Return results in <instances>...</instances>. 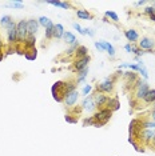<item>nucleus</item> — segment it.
<instances>
[{
  "mask_svg": "<svg viewBox=\"0 0 155 156\" xmlns=\"http://www.w3.org/2000/svg\"><path fill=\"white\" fill-rule=\"evenodd\" d=\"M66 122L67 123H71V124H76L78 123V119L76 118H71V115H66Z\"/></svg>",
  "mask_w": 155,
  "mask_h": 156,
  "instance_id": "34",
  "label": "nucleus"
},
{
  "mask_svg": "<svg viewBox=\"0 0 155 156\" xmlns=\"http://www.w3.org/2000/svg\"><path fill=\"white\" fill-rule=\"evenodd\" d=\"M150 20H153V22H155V15H151V16H150Z\"/></svg>",
  "mask_w": 155,
  "mask_h": 156,
  "instance_id": "44",
  "label": "nucleus"
},
{
  "mask_svg": "<svg viewBox=\"0 0 155 156\" xmlns=\"http://www.w3.org/2000/svg\"><path fill=\"white\" fill-rule=\"evenodd\" d=\"M154 135H155V132L153 129H143L139 135V139L143 141H150V140H153Z\"/></svg>",
  "mask_w": 155,
  "mask_h": 156,
  "instance_id": "13",
  "label": "nucleus"
},
{
  "mask_svg": "<svg viewBox=\"0 0 155 156\" xmlns=\"http://www.w3.org/2000/svg\"><path fill=\"white\" fill-rule=\"evenodd\" d=\"M63 39L66 40V43L67 44H75L76 43V37H75V35H74L72 32H64V35H63Z\"/></svg>",
  "mask_w": 155,
  "mask_h": 156,
  "instance_id": "19",
  "label": "nucleus"
},
{
  "mask_svg": "<svg viewBox=\"0 0 155 156\" xmlns=\"http://www.w3.org/2000/svg\"><path fill=\"white\" fill-rule=\"evenodd\" d=\"M154 105H155V101H154Z\"/></svg>",
  "mask_w": 155,
  "mask_h": 156,
  "instance_id": "47",
  "label": "nucleus"
},
{
  "mask_svg": "<svg viewBox=\"0 0 155 156\" xmlns=\"http://www.w3.org/2000/svg\"><path fill=\"white\" fill-rule=\"evenodd\" d=\"M124 35H126V37H127V40L130 41V43H134V41H136V40L139 39V35H138V32H136L135 30H128V31H126Z\"/></svg>",
  "mask_w": 155,
  "mask_h": 156,
  "instance_id": "15",
  "label": "nucleus"
},
{
  "mask_svg": "<svg viewBox=\"0 0 155 156\" xmlns=\"http://www.w3.org/2000/svg\"><path fill=\"white\" fill-rule=\"evenodd\" d=\"M82 105H83V109H86V111H88V112L92 111V109L96 107V105H95V101H94V96H92V95L84 99Z\"/></svg>",
  "mask_w": 155,
  "mask_h": 156,
  "instance_id": "12",
  "label": "nucleus"
},
{
  "mask_svg": "<svg viewBox=\"0 0 155 156\" xmlns=\"http://www.w3.org/2000/svg\"><path fill=\"white\" fill-rule=\"evenodd\" d=\"M136 88H138V91H136V99H144V96L147 95V92H149V84H147V81L144 80H140L138 79L136 81Z\"/></svg>",
  "mask_w": 155,
  "mask_h": 156,
  "instance_id": "4",
  "label": "nucleus"
},
{
  "mask_svg": "<svg viewBox=\"0 0 155 156\" xmlns=\"http://www.w3.org/2000/svg\"><path fill=\"white\" fill-rule=\"evenodd\" d=\"M104 108L111 109L112 112L116 111V109H119V101H118V98H114V99L108 98V101H107V104H106V107H104Z\"/></svg>",
  "mask_w": 155,
  "mask_h": 156,
  "instance_id": "14",
  "label": "nucleus"
},
{
  "mask_svg": "<svg viewBox=\"0 0 155 156\" xmlns=\"http://www.w3.org/2000/svg\"><path fill=\"white\" fill-rule=\"evenodd\" d=\"M107 17H110V19L112 20V22H119V17H118V15H116L115 12H112V11H107L104 13Z\"/></svg>",
  "mask_w": 155,
  "mask_h": 156,
  "instance_id": "29",
  "label": "nucleus"
},
{
  "mask_svg": "<svg viewBox=\"0 0 155 156\" xmlns=\"http://www.w3.org/2000/svg\"><path fill=\"white\" fill-rule=\"evenodd\" d=\"M8 5L9 7H13V8H23V3L20 2H11V3H8Z\"/></svg>",
  "mask_w": 155,
  "mask_h": 156,
  "instance_id": "33",
  "label": "nucleus"
},
{
  "mask_svg": "<svg viewBox=\"0 0 155 156\" xmlns=\"http://www.w3.org/2000/svg\"><path fill=\"white\" fill-rule=\"evenodd\" d=\"M0 48H2V39H0Z\"/></svg>",
  "mask_w": 155,
  "mask_h": 156,
  "instance_id": "46",
  "label": "nucleus"
},
{
  "mask_svg": "<svg viewBox=\"0 0 155 156\" xmlns=\"http://www.w3.org/2000/svg\"><path fill=\"white\" fill-rule=\"evenodd\" d=\"M12 22H13V20H12V17L9 16V15H5V16H3L2 19H0V24H2V26L4 27V28H8V26H9V24H11Z\"/></svg>",
  "mask_w": 155,
  "mask_h": 156,
  "instance_id": "24",
  "label": "nucleus"
},
{
  "mask_svg": "<svg viewBox=\"0 0 155 156\" xmlns=\"http://www.w3.org/2000/svg\"><path fill=\"white\" fill-rule=\"evenodd\" d=\"M91 90H92V87L90 86V84H87V86H84V88H83V91H82V94H83V96H88L90 95V92H91Z\"/></svg>",
  "mask_w": 155,
  "mask_h": 156,
  "instance_id": "32",
  "label": "nucleus"
},
{
  "mask_svg": "<svg viewBox=\"0 0 155 156\" xmlns=\"http://www.w3.org/2000/svg\"><path fill=\"white\" fill-rule=\"evenodd\" d=\"M84 32H86V35H90V36H94L95 35V31L90 30V28H84Z\"/></svg>",
  "mask_w": 155,
  "mask_h": 156,
  "instance_id": "39",
  "label": "nucleus"
},
{
  "mask_svg": "<svg viewBox=\"0 0 155 156\" xmlns=\"http://www.w3.org/2000/svg\"><path fill=\"white\" fill-rule=\"evenodd\" d=\"M7 32H8V43L13 45L17 43V31H16V24L15 23H11L7 28Z\"/></svg>",
  "mask_w": 155,
  "mask_h": 156,
  "instance_id": "5",
  "label": "nucleus"
},
{
  "mask_svg": "<svg viewBox=\"0 0 155 156\" xmlns=\"http://www.w3.org/2000/svg\"><path fill=\"white\" fill-rule=\"evenodd\" d=\"M54 26L55 24L52 23V24H50V26L45 28V39H52L54 37Z\"/></svg>",
  "mask_w": 155,
  "mask_h": 156,
  "instance_id": "28",
  "label": "nucleus"
},
{
  "mask_svg": "<svg viewBox=\"0 0 155 156\" xmlns=\"http://www.w3.org/2000/svg\"><path fill=\"white\" fill-rule=\"evenodd\" d=\"M144 103L146 104H154L155 101V90H149V92H147V95L144 96Z\"/></svg>",
  "mask_w": 155,
  "mask_h": 156,
  "instance_id": "18",
  "label": "nucleus"
},
{
  "mask_svg": "<svg viewBox=\"0 0 155 156\" xmlns=\"http://www.w3.org/2000/svg\"><path fill=\"white\" fill-rule=\"evenodd\" d=\"M52 96L56 101H62L64 100V96H66V83L63 81H56V83L52 86Z\"/></svg>",
  "mask_w": 155,
  "mask_h": 156,
  "instance_id": "2",
  "label": "nucleus"
},
{
  "mask_svg": "<svg viewBox=\"0 0 155 156\" xmlns=\"http://www.w3.org/2000/svg\"><path fill=\"white\" fill-rule=\"evenodd\" d=\"M143 4H146V2H144V0H142V2H138V3H136V5H143Z\"/></svg>",
  "mask_w": 155,
  "mask_h": 156,
  "instance_id": "43",
  "label": "nucleus"
},
{
  "mask_svg": "<svg viewBox=\"0 0 155 156\" xmlns=\"http://www.w3.org/2000/svg\"><path fill=\"white\" fill-rule=\"evenodd\" d=\"M74 28H75V30H76V31H78V32H79L80 35H86V32H84V28H82V27H80L78 23L74 24Z\"/></svg>",
  "mask_w": 155,
  "mask_h": 156,
  "instance_id": "36",
  "label": "nucleus"
},
{
  "mask_svg": "<svg viewBox=\"0 0 155 156\" xmlns=\"http://www.w3.org/2000/svg\"><path fill=\"white\" fill-rule=\"evenodd\" d=\"M151 119L155 122V107H154V109H153V112H151Z\"/></svg>",
  "mask_w": 155,
  "mask_h": 156,
  "instance_id": "42",
  "label": "nucleus"
},
{
  "mask_svg": "<svg viewBox=\"0 0 155 156\" xmlns=\"http://www.w3.org/2000/svg\"><path fill=\"white\" fill-rule=\"evenodd\" d=\"M104 43V48H106V51H107V54L111 56V58H114L115 56V48L112 47V44H110L108 41H103Z\"/></svg>",
  "mask_w": 155,
  "mask_h": 156,
  "instance_id": "27",
  "label": "nucleus"
},
{
  "mask_svg": "<svg viewBox=\"0 0 155 156\" xmlns=\"http://www.w3.org/2000/svg\"><path fill=\"white\" fill-rule=\"evenodd\" d=\"M38 22H39V26H43V27H45V28L50 26V24H52V22H51L50 19H48L47 16H40V17L38 19Z\"/></svg>",
  "mask_w": 155,
  "mask_h": 156,
  "instance_id": "26",
  "label": "nucleus"
},
{
  "mask_svg": "<svg viewBox=\"0 0 155 156\" xmlns=\"http://www.w3.org/2000/svg\"><path fill=\"white\" fill-rule=\"evenodd\" d=\"M78 96H79V94H78V91H72V92H70V94H67L66 96H64V104L67 105V107H72L74 104L76 103L78 100Z\"/></svg>",
  "mask_w": 155,
  "mask_h": 156,
  "instance_id": "10",
  "label": "nucleus"
},
{
  "mask_svg": "<svg viewBox=\"0 0 155 156\" xmlns=\"http://www.w3.org/2000/svg\"><path fill=\"white\" fill-rule=\"evenodd\" d=\"M35 44H36V39H35L34 35H28L27 39L24 40V45H26L27 49H32L35 48Z\"/></svg>",
  "mask_w": 155,
  "mask_h": 156,
  "instance_id": "16",
  "label": "nucleus"
},
{
  "mask_svg": "<svg viewBox=\"0 0 155 156\" xmlns=\"http://www.w3.org/2000/svg\"><path fill=\"white\" fill-rule=\"evenodd\" d=\"M155 45V41L153 40V39L150 37H142V40L139 41V48L143 49V51H151V49L154 48Z\"/></svg>",
  "mask_w": 155,
  "mask_h": 156,
  "instance_id": "9",
  "label": "nucleus"
},
{
  "mask_svg": "<svg viewBox=\"0 0 155 156\" xmlns=\"http://www.w3.org/2000/svg\"><path fill=\"white\" fill-rule=\"evenodd\" d=\"M111 116H112V111H111V109H108V108L99 109V111H98L92 116V118H94V127L99 128V127L104 126V124L111 119Z\"/></svg>",
  "mask_w": 155,
  "mask_h": 156,
  "instance_id": "1",
  "label": "nucleus"
},
{
  "mask_svg": "<svg viewBox=\"0 0 155 156\" xmlns=\"http://www.w3.org/2000/svg\"><path fill=\"white\" fill-rule=\"evenodd\" d=\"M151 141H153V145L155 147V135H154V137H153V140H151Z\"/></svg>",
  "mask_w": 155,
  "mask_h": 156,
  "instance_id": "45",
  "label": "nucleus"
},
{
  "mask_svg": "<svg viewBox=\"0 0 155 156\" xmlns=\"http://www.w3.org/2000/svg\"><path fill=\"white\" fill-rule=\"evenodd\" d=\"M75 55H76L78 59L84 58V56L88 55V49H87V47H84V45H79L76 49V52H75Z\"/></svg>",
  "mask_w": 155,
  "mask_h": 156,
  "instance_id": "20",
  "label": "nucleus"
},
{
  "mask_svg": "<svg viewBox=\"0 0 155 156\" xmlns=\"http://www.w3.org/2000/svg\"><path fill=\"white\" fill-rule=\"evenodd\" d=\"M87 124H88V126H94V118H92V116H91V118H88V119H86V120H84L83 126L86 127Z\"/></svg>",
  "mask_w": 155,
  "mask_h": 156,
  "instance_id": "38",
  "label": "nucleus"
},
{
  "mask_svg": "<svg viewBox=\"0 0 155 156\" xmlns=\"http://www.w3.org/2000/svg\"><path fill=\"white\" fill-rule=\"evenodd\" d=\"M47 4H51V5H55V7H60L62 2H58V0H47Z\"/></svg>",
  "mask_w": 155,
  "mask_h": 156,
  "instance_id": "37",
  "label": "nucleus"
},
{
  "mask_svg": "<svg viewBox=\"0 0 155 156\" xmlns=\"http://www.w3.org/2000/svg\"><path fill=\"white\" fill-rule=\"evenodd\" d=\"M60 7L62 8H70V7H71V4H70V3H66V2H62V4H60Z\"/></svg>",
  "mask_w": 155,
  "mask_h": 156,
  "instance_id": "40",
  "label": "nucleus"
},
{
  "mask_svg": "<svg viewBox=\"0 0 155 156\" xmlns=\"http://www.w3.org/2000/svg\"><path fill=\"white\" fill-rule=\"evenodd\" d=\"M27 28H28V35H34L38 32V28H39V22L35 19L27 20Z\"/></svg>",
  "mask_w": 155,
  "mask_h": 156,
  "instance_id": "11",
  "label": "nucleus"
},
{
  "mask_svg": "<svg viewBox=\"0 0 155 156\" xmlns=\"http://www.w3.org/2000/svg\"><path fill=\"white\" fill-rule=\"evenodd\" d=\"M124 73V77L127 79V81H128V84L130 83H136L138 81V76H136V73L135 72H123Z\"/></svg>",
  "mask_w": 155,
  "mask_h": 156,
  "instance_id": "21",
  "label": "nucleus"
},
{
  "mask_svg": "<svg viewBox=\"0 0 155 156\" xmlns=\"http://www.w3.org/2000/svg\"><path fill=\"white\" fill-rule=\"evenodd\" d=\"M16 31H17V41L24 43V40L28 36V28H27V20H20L16 24Z\"/></svg>",
  "mask_w": 155,
  "mask_h": 156,
  "instance_id": "3",
  "label": "nucleus"
},
{
  "mask_svg": "<svg viewBox=\"0 0 155 156\" xmlns=\"http://www.w3.org/2000/svg\"><path fill=\"white\" fill-rule=\"evenodd\" d=\"M92 96H94L95 105H96V107H99V109L103 108L104 105L107 104V101H108V98L106 96V95L102 94V92H96V94L92 95Z\"/></svg>",
  "mask_w": 155,
  "mask_h": 156,
  "instance_id": "6",
  "label": "nucleus"
},
{
  "mask_svg": "<svg viewBox=\"0 0 155 156\" xmlns=\"http://www.w3.org/2000/svg\"><path fill=\"white\" fill-rule=\"evenodd\" d=\"M114 88V81L112 79H106L104 81H102L100 84H98V90L100 92H106V94H110Z\"/></svg>",
  "mask_w": 155,
  "mask_h": 156,
  "instance_id": "8",
  "label": "nucleus"
},
{
  "mask_svg": "<svg viewBox=\"0 0 155 156\" xmlns=\"http://www.w3.org/2000/svg\"><path fill=\"white\" fill-rule=\"evenodd\" d=\"M144 13H146V15H149V16L155 15V5L146 7V8H144Z\"/></svg>",
  "mask_w": 155,
  "mask_h": 156,
  "instance_id": "31",
  "label": "nucleus"
},
{
  "mask_svg": "<svg viewBox=\"0 0 155 156\" xmlns=\"http://www.w3.org/2000/svg\"><path fill=\"white\" fill-rule=\"evenodd\" d=\"M87 73H88V67H87V68H84V69H82V71H79V72H78V80H76L78 83H82V81H84Z\"/></svg>",
  "mask_w": 155,
  "mask_h": 156,
  "instance_id": "25",
  "label": "nucleus"
},
{
  "mask_svg": "<svg viewBox=\"0 0 155 156\" xmlns=\"http://www.w3.org/2000/svg\"><path fill=\"white\" fill-rule=\"evenodd\" d=\"M90 63V56H84V58H80V59H76L75 62H74V67H75V69L79 72V71H82L84 68H87V66H88Z\"/></svg>",
  "mask_w": 155,
  "mask_h": 156,
  "instance_id": "7",
  "label": "nucleus"
},
{
  "mask_svg": "<svg viewBox=\"0 0 155 156\" xmlns=\"http://www.w3.org/2000/svg\"><path fill=\"white\" fill-rule=\"evenodd\" d=\"M36 48H32V49H28V51H26L24 52V56L28 59V60H35L36 59V56H38V54H36Z\"/></svg>",
  "mask_w": 155,
  "mask_h": 156,
  "instance_id": "23",
  "label": "nucleus"
},
{
  "mask_svg": "<svg viewBox=\"0 0 155 156\" xmlns=\"http://www.w3.org/2000/svg\"><path fill=\"white\" fill-rule=\"evenodd\" d=\"M124 49H126L127 52H130V54H131V44H126V45H124Z\"/></svg>",
  "mask_w": 155,
  "mask_h": 156,
  "instance_id": "41",
  "label": "nucleus"
},
{
  "mask_svg": "<svg viewBox=\"0 0 155 156\" xmlns=\"http://www.w3.org/2000/svg\"><path fill=\"white\" fill-rule=\"evenodd\" d=\"M95 47H96V49H99V51H106L103 41H95Z\"/></svg>",
  "mask_w": 155,
  "mask_h": 156,
  "instance_id": "35",
  "label": "nucleus"
},
{
  "mask_svg": "<svg viewBox=\"0 0 155 156\" xmlns=\"http://www.w3.org/2000/svg\"><path fill=\"white\" fill-rule=\"evenodd\" d=\"M64 35V28L62 24H55L54 26V37L56 39H62Z\"/></svg>",
  "mask_w": 155,
  "mask_h": 156,
  "instance_id": "17",
  "label": "nucleus"
},
{
  "mask_svg": "<svg viewBox=\"0 0 155 156\" xmlns=\"http://www.w3.org/2000/svg\"><path fill=\"white\" fill-rule=\"evenodd\" d=\"M76 15H78V17H80V19H84V20L92 19V15H91V13H88L87 11H84V9H78V11H76Z\"/></svg>",
  "mask_w": 155,
  "mask_h": 156,
  "instance_id": "22",
  "label": "nucleus"
},
{
  "mask_svg": "<svg viewBox=\"0 0 155 156\" xmlns=\"http://www.w3.org/2000/svg\"><path fill=\"white\" fill-rule=\"evenodd\" d=\"M143 128L144 129H154L155 128V122L150 120V122H143Z\"/></svg>",
  "mask_w": 155,
  "mask_h": 156,
  "instance_id": "30",
  "label": "nucleus"
}]
</instances>
